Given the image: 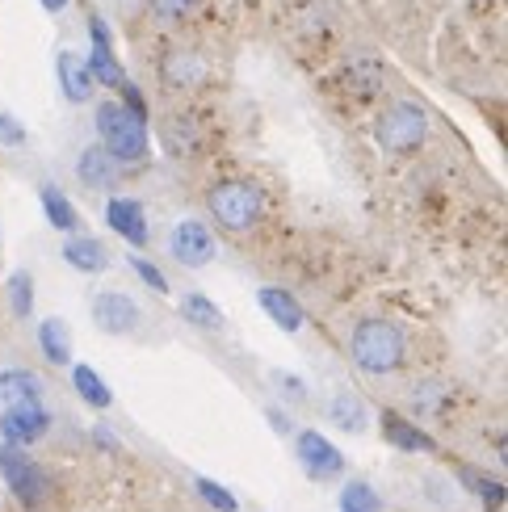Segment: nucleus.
<instances>
[{"label": "nucleus", "mask_w": 508, "mask_h": 512, "mask_svg": "<svg viewBox=\"0 0 508 512\" xmlns=\"http://www.w3.org/2000/svg\"><path fill=\"white\" fill-rule=\"evenodd\" d=\"M349 357L357 361V370H366L374 378L395 374L408 357V336L391 319H362L349 336Z\"/></svg>", "instance_id": "obj_1"}, {"label": "nucleus", "mask_w": 508, "mask_h": 512, "mask_svg": "<svg viewBox=\"0 0 508 512\" xmlns=\"http://www.w3.org/2000/svg\"><path fill=\"white\" fill-rule=\"evenodd\" d=\"M97 135L101 147L110 152L118 164H139L147 156V122H139L122 101H101L97 105Z\"/></svg>", "instance_id": "obj_2"}, {"label": "nucleus", "mask_w": 508, "mask_h": 512, "mask_svg": "<svg viewBox=\"0 0 508 512\" xmlns=\"http://www.w3.org/2000/svg\"><path fill=\"white\" fill-rule=\"evenodd\" d=\"M206 206H210V215H215V223L223 231H248V227H257L261 215H265V198H261V189L252 181L215 185L206 194Z\"/></svg>", "instance_id": "obj_3"}, {"label": "nucleus", "mask_w": 508, "mask_h": 512, "mask_svg": "<svg viewBox=\"0 0 508 512\" xmlns=\"http://www.w3.org/2000/svg\"><path fill=\"white\" fill-rule=\"evenodd\" d=\"M374 139L387 152H416L429 139V114L416 101H391L374 122Z\"/></svg>", "instance_id": "obj_4"}, {"label": "nucleus", "mask_w": 508, "mask_h": 512, "mask_svg": "<svg viewBox=\"0 0 508 512\" xmlns=\"http://www.w3.org/2000/svg\"><path fill=\"white\" fill-rule=\"evenodd\" d=\"M0 475H5L9 492H13L21 504H26V508H42V504H47L51 483H47L42 466H38L26 450H17V445H0Z\"/></svg>", "instance_id": "obj_5"}, {"label": "nucleus", "mask_w": 508, "mask_h": 512, "mask_svg": "<svg viewBox=\"0 0 508 512\" xmlns=\"http://www.w3.org/2000/svg\"><path fill=\"white\" fill-rule=\"evenodd\" d=\"M168 252H173V261L185 265V269H202L215 261V236H210V227L198 223V219H181L173 227V236H168Z\"/></svg>", "instance_id": "obj_6"}, {"label": "nucleus", "mask_w": 508, "mask_h": 512, "mask_svg": "<svg viewBox=\"0 0 508 512\" xmlns=\"http://www.w3.org/2000/svg\"><path fill=\"white\" fill-rule=\"evenodd\" d=\"M93 324L101 332H110V336H131L139 324H143V311L131 294H122V290H101L93 298Z\"/></svg>", "instance_id": "obj_7"}, {"label": "nucleus", "mask_w": 508, "mask_h": 512, "mask_svg": "<svg viewBox=\"0 0 508 512\" xmlns=\"http://www.w3.org/2000/svg\"><path fill=\"white\" fill-rule=\"evenodd\" d=\"M294 454H299L303 471L311 479H336L345 471V454L336 450L324 433H315V429H303L299 437H294Z\"/></svg>", "instance_id": "obj_8"}, {"label": "nucleus", "mask_w": 508, "mask_h": 512, "mask_svg": "<svg viewBox=\"0 0 508 512\" xmlns=\"http://www.w3.org/2000/svg\"><path fill=\"white\" fill-rule=\"evenodd\" d=\"M47 429H51V412L42 408V403H17V408H5V416H0L5 445H17V450H26L38 437H47Z\"/></svg>", "instance_id": "obj_9"}, {"label": "nucleus", "mask_w": 508, "mask_h": 512, "mask_svg": "<svg viewBox=\"0 0 508 512\" xmlns=\"http://www.w3.org/2000/svg\"><path fill=\"white\" fill-rule=\"evenodd\" d=\"M89 34H93V51H89V72H93V84H105V89H122L126 84V72L122 63L114 59V38H110V26L93 13L89 17Z\"/></svg>", "instance_id": "obj_10"}, {"label": "nucleus", "mask_w": 508, "mask_h": 512, "mask_svg": "<svg viewBox=\"0 0 508 512\" xmlns=\"http://www.w3.org/2000/svg\"><path fill=\"white\" fill-rule=\"evenodd\" d=\"M105 223H110L126 244H135V248L147 244V215H143V202H135V198H118V194H114L110 202H105Z\"/></svg>", "instance_id": "obj_11"}, {"label": "nucleus", "mask_w": 508, "mask_h": 512, "mask_svg": "<svg viewBox=\"0 0 508 512\" xmlns=\"http://www.w3.org/2000/svg\"><path fill=\"white\" fill-rule=\"evenodd\" d=\"M55 68H59L63 97H68L72 105H84V101L93 97V72H89V63H84L76 51H59Z\"/></svg>", "instance_id": "obj_12"}, {"label": "nucleus", "mask_w": 508, "mask_h": 512, "mask_svg": "<svg viewBox=\"0 0 508 512\" xmlns=\"http://www.w3.org/2000/svg\"><path fill=\"white\" fill-rule=\"evenodd\" d=\"M257 303H261V311H265L282 332H299V328L307 324V315H303V307H299V298H294L290 290L265 286V290L257 294Z\"/></svg>", "instance_id": "obj_13"}, {"label": "nucleus", "mask_w": 508, "mask_h": 512, "mask_svg": "<svg viewBox=\"0 0 508 512\" xmlns=\"http://www.w3.org/2000/svg\"><path fill=\"white\" fill-rule=\"evenodd\" d=\"M76 177L84 189H110L118 181V160L105 152V147H84L80 160H76Z\"/></svg>", "instance_id": "obj_14"}, {"label": "nucleus", "mask_w": 508, "mask_h": 512, "mask_svg": "<svg viewBox=\"0 0 508 512\" xmlns=\"http://www.w3.org/2000/svg\"><path fill=\"white\" fill-rule=\"evenodd\" d=\"M0 403H5V408L42 403V378L34 370H0Z\"/></svg>", "instance_id": "obj_15"}, {"label": "nucleus", "mask_w": 508, "mask_h": 512, "mask_svg": "<svg viewBox=\"0 0 508 512\" xmlns=\"http://www.w3.org/2000/svg\"><path fill=\"white\" fill-rule=\"evenodd\" d=\"M63 261H68L72 269H80V273H105L110 269V252H105V244L93 240V236H72L68 244H63Z\"/></svg>", "instance_id": "obj_16"}, {"label": "nucleus", "mask_w": 508, "mask_h": 512, "mask_svg": "<svg viewBox=\"0 0 508 512\" xmlns=\"http://www.w3.org/2000/svg\"><path fill=\"white\" fill-rule=\"evenodd\" d=\"M383 433L395 450H408V454H429L433 450V437L425 429H416L412 420H404L399 412H383Z\"/></svg>", "instance_id": "obj_17"}, {"label": "nucleus", "mask_w": 508, "mask_h": 512, "mask_svg": "<svg viewBox=\"0 0 508 512\" xmlns=\"http://www.w3.org/2000/svg\"><path fill=\"white\" fill-rule=\"evenodd\" d=\"M328 420L336 424V429H345V433H362L366 424H370L366 403L357 399V395H349V391H336L328 399Z\"/></svg>", "instance_id": "obj_18"}, {"label": "nucleus", "mask_w": 508, "mask_h": 512, "mask_svg": "<svg viewBox=\"0 0 508 512\" xmlns=\"http://www.w3.org/2000/svg\"><path fill=\"white\" fill-rule=\"evenodd\" d=\"M38 345L47 353V361L55 366H68L72 361V336H68V324L63 319H42L38 324Z\"/></svg>", "instance_id": "obj_19"}, {"label": "nucleus", "mask_w": 508, "mask_h": 512, "mask_svg": "<svg viewBox=\"0 0 508 512\" xmlns=\"http://www.w3.org/2000/svg\"><path fill=\"white\" fill-rule=\"evenodd\" d=\"M72 387H76V395L89 403V408H97V412H105L114 403V391L101 382V374L93 370V366H72Z\"/></svg>", "instance_id": "obj_20"}, {"label": "nucleus", "mask_w": 508, "mask_h": 512, "mask_svg": "<svg viewBox=\"0 0 508 512\" xmlns=\"http://www.w3.org/2000/svg\"><path fill=\"white\" fill-rule=\"evenodd\" d=\"M42 210H47V223L59 227V231H76V223H80L76 206H72L68 194H63V189H55V185L42 189Z\"/></svg>", "instance_id": "obj_21"}, {"label": "nucleus", "mask_w": 508, "mask_h": 512, "mask_svg": "<svg viewBox=\"0 0 508 512\" xmlns=\"http://www.w3.org/2000/svg\"><path fill=\"white\" fill-rule=\"evenodd\" d=\"M181 315L189 319V324H198V328H206V332H215V328H223V315H219V307L210 303L206 294H185L181 298Z\"/></svg>", "instance_id": "obj_22"}, {"label": "nucleus", "mask_w": 508, "mask_h": 512, "mask_svg": "<svg viewBox=\"0 0 508 512\" xmlns=\"http://www.w3.org/2000/svg\"><path fill=\"white\" fill-rule=\"evenodd\" d=\"M341 512H383V496L366 479H353L341 492Z\"/></svg>", "instance_id": "obj_23"}, {"label": "nucleus", "mask_w": 508, "mask_h": 512, "mask_svg": "<svg viewBox=\"0 0 508 512\" xmlns=\"http://www.w3.org/2000/svg\"><path fill=\"white\" fill-rule=\"evenodd\" d=\"M164 76H168V84H194L202 76V59L189 51H173L164 59Z\"/></svg>", "instance_id": "obj_24"}, {"label": "nucleus", "mask_w": 508, "mask_h": 512, "mask_svg": "<svg viewBox=\"0 0 508 512\" xmlns=\"http://www.w3.org/2000/svg\"><path fill=\"white\" fill-rule=\"evenodd\" d=\"M9 307L17 319H30V311H34V277L30 273L9 277Z\"/></svg>", "instance_id": "obj_25"}, {"label": "nucleus", "mask_w": 508, "mask_h": 512, "mask_svg": "<svg viewBox=\"0 0 508 512\" xmlns=\"http://www.w3.org/2000/svg\"><path fill=\"white\" fill-rule=\"evenodd\" d=\"M412 408H416V412H429V416L441 412V408H446V387H441V382H433V378L420 382V387L412 391Z\"/></svg>", "instance_id": "obj_26"}, {"label": "nucleus", "mask_w": 508, "mask_h": 512, "mask_svg": "<svg viewBox=\"0 0 508 512\" xmlns=\"http://www.w3.org/2000/svg\"><path fill=\"white\" fill-rule=\"evenodd\" d=\"M462 479H467V487L471 492L488 504V508H500L504 504V487L500 483H492V479H483V475H475V471H462Z\"/></svg>", "instance_id": "obj_27"}, {"label": "nucleus", "mask_w": 508, "mask_h": 512, "mask_svg": "<svg viewBox=\"0 0 508 512\" xmlns=\"http://www.w3.org/2000/svg\"><path fill=\"white\" fill-rule=\"evenodd\" d=\"M194 487H198V496H202V500H206L210 508H219V512H236V508H240V504H236V496H231L227 487H219V483H210V479H198Z\"/></svg>", "instance_id": "obj_28"}, {"label": "nucleus", "mask_w": 508, "mask_h": 512, "mask_svg": "<svg viewBox=\"0 0 508 512\" xmlns=\"http://www.w3.org/2000/svg\"><path fill=\"white\" fill-rule=\"evenodd\" d=\"M147 5H152V13L156 17H164V21H177V17H189L194 13L202 0H147Z\"/></svg>", "instance_id": "obj_29"}, {"label": "nucleus", "mask_w": 508, "mask_h": 512, "mask_svg": "<svg viewBox=\"0 0 508 512\" xmlns=\"http://www.w3.org/2000/svg\"><path fill=\"white\" fill-rule=\"evenodd\" d=\"M131 269H135V273H139L143 282L152 286L156 294H168V277H164V273H160V269H156L152 261H143V256H135V261H131Z\"/></svg>", "instance_id": "obj_30"}, {"label": "nucleus", "mask_w": 508, "mask_h": 512, "mask_svg": "<svg viewBox=\"0 0 508 512\" xmlns=\"http://www.w3.org/2000/svg\"><path fill=\"white\" fill-rule=\"evenodd\" d=\"M0 143L21 147V143H26V126H17L9 114H0Z\"/></svg>", "instance_id": "obj_31"}, {"label": "nucleus", "mask_w": 508, "mask_h": 512, "mask_svg": "<svg viewBox=\"0 0 508 512\" xmlns=\"http://www.w3.org/2000/svg\"><path fill=\"white\" fill-rule=\"evenodd\" d=\"M122 97H126V110H131V114H135L139 122H147V101H143V93L135 89V84H131V80H126V84H122Z\"/></svg>", "instance_id": "obj_32"}, {"label": "nucleus", "mask_w": 508, "mask_h": 512, "mask_svg": "<svg viewBox=\"0 0 508 512\" xmlns=\"http://www.w3.org/2000/svg\"><path fill=\"white\" fill-rule=\"evenodd\" d=\"M273 382H278V391L282 395H294V399H303L307 391H303V382L299 378H290V374H273Z\"/></svg>", "instance_id": "obj_33"}, {"label": "nucleus", "mask_w": 508, "mask_h": 512, "mask_svg": "<svg viewBox=\"0 0 508 512\" xmlns=\"http://www.w3.org/2000/svg\"><path fill=\"white\" fill-rule=\"evenodd\" d=\"M38 5L47 13H63V9H68V0H38Z\"/></svg>", "instance_id": "obj_34"}]
</instances>
